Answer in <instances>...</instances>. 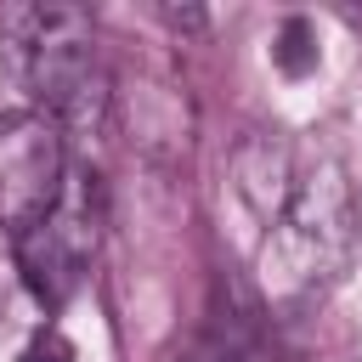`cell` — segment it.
I'll use <instances>...</instances> for the list:
<instances>
[{
	"instance_id": "cell-1",
	"label": "cell",
	"mask_w": 362,
	"mask_h": 362,
	"mask_svg": "<svg viewBox=\"0 0 362 362\" xmlns=\"http://www.w3.org/2000/svg\"><path fill=\"white\" fill-rule=\"evenodd\" d=\"M0 45L45 119H57L62 130L107 124L113 79L96 62V28L79 6H57V0L51 6H6Z\"/></svg>"
},
{
	"instance_id": "cell-2",
	"label": "cell",
	"mask_w": 362,
	"mask_h": 362,
	"mask_svg": "<svg viewBox=\"0 0 362 362\" xmlns=\"http://www.w3.org/2000/svg\"><path fill=\"white\" fill-rule=\"evenodd\" d=\"M356 249L351 181L334 158H317L283 198L277 221L260 238V283L272 305H311Z\"/></svg>"
},
{
	"instance_id": "cell-3",
	"label": "cell",
	"mask_w": 362,
	"mask_h": 362,
	"mask_svg": "<svg viewBox=\"0 0 362 362\" xmlns=\"http://www.w3.org/2000/svg\"><path fill=\"white\" fill-rule=\"evenodd\" d=\"M96 175L90 170H68V187L62 198L28 226L11 238V255H17V272L28 283V294L45 305V311H62L90 266H96V249H102V204H96Z\"/></svg>"
},
{
	"instance_id": "cell-4",
	"label": "cell",
	"mask_w": 362,
	"mask_h": 362,
	"mask_svg": "<svg viewBox=\"0 0 362 362\" xmlns=\"http://www.w3.org/2000/svg\"><path fill=\"white\" fill-rule=\"evenodd\" d=\"M68 187L62 124L40 107H0V232H28Z\"/></svg>"
},
{
	"instance_id": "cell-5",
	"label": "cell",
	"mask_w": 362,
	"mask_h": 362,
	"mask_svg": "<svg viewBox=\"0 0 362 362\" xmlns=\"http://www.w3.org/2000/svg\"><path fill=\"white\" fill-rule=\"evenodd\" d=\"M317 28L305 23V17H288L283 28H277V40H272V62L288 74V79H305L311 68H317Z\"/></svg>"
},
{
	"instance_id": "cell-6",
	"label": "cell",
	"mask_w": 362,
	"mask_h": 362,
	"mask_svg": "<svg viewBox=\"0 0 362 362\" xmlns=\"http://www.w3.org/2000/svg\"><path fill=\"white\" fill-rule=\"evenodd\" d=\"M17 362H74V345H68L57 328H40V334L17 351Z\"/></svg>"
},
{
	"instance_id": "cell-7",
	"label": "cell",
	"mask_w": 362,
	"mask_h": 362,
	"mask_svg": "<svg viewBox=\"0 0 362 362\" xmlns=\"http://www.w3.org/2000/svg\"><path fill=\"white\" fill-rule=\"evenodd\" d=\"M226 362H238V356H226Z\"/></svg>"
}]
</instances>
